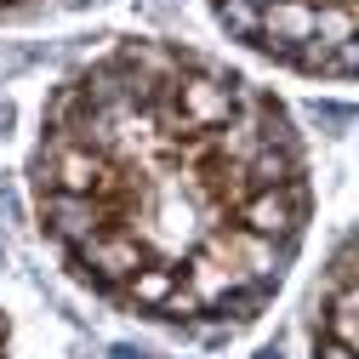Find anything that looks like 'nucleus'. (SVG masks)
Here are the masks:
<instances>
[{
	"label": "nucleus",
	"instance_id": "obj_1",
	"mask_svg": "<svg viewBox=\"0 0 359 359\" xmlns=\"http://www.w3.org/2000/svg\"><path fill=\"white\" fill-rule=\"evenodd\" d=\"M29 189L80 285L205 342L274 302L313 217L291 109L183 40L80 63L40 109Z\"/></svg>",
	"mask_w": 359,
	"mask_h": 359
},
{
	"label": "nucleus",
	"instance_id": "obj_2",
	"mask_svg": "<svg viewBox=\"0 0 359 359\" xmlns=\"http://www.w3.org/2000/svg\"><path fill=\"white\" fill-rule=\"evenodd\" d=\"M222 40L297 80L359 86V0H205Z\"/></svg>",
	"mask_w": 359,
	"mask_h": 359
},
{
	"label": "nucleus",
	"instance_id": "obj_3",
	"mask_svg": "<svg viewBox=\"0 0 359 359\" xmlns=\"http://www.w3.org/2000/svg\"><path fill=\"white\" fill-rule=\"evenodd\" d=\"M313 359H359V229L331 257L313 313Z\"/></svg>",
	"mask_w": 359,
	"mask_h": 359
},
{
	"label": "nucleus",
	"instance_id": "obj_4",
	"mask_svg": "<svg viewBox=\"0 0 359 359\" xmlns=\"http://www.w3.org/2000/svg\"><path fill=\"white\" fill-rule=\"evenodd\" d=\"M12 6H29V0H0V12H12Z\"/></svg>",
	"mask_w": 359,
	"mask_h": 359
}]
</instances>
